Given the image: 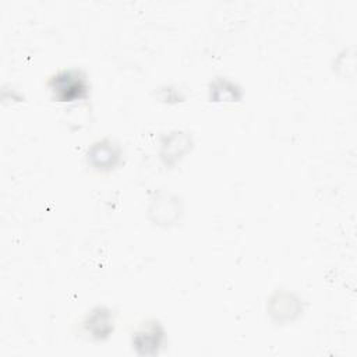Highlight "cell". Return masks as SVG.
Here are the masks:
<instances>
[{
  "instance_id": "4",
  "label": "cell",
  "mask_w": 357,
  "mask_h": 357,
  "mask_svg": "<svg viewBox=\"0 0 357 357\" xmlns=\"http://www.w3.org/2000/svg\"><path fill=\"white\" fill-rule=\"evenodd\" d=\"M84 328L86 333L95 339H103L109 336V333L113 331V318L110 311L103 307L92 310L84 321Z\"/></svg>"
},
{
  "instance_id": "1",
  "label": "cell",
  "mask_w": 357,
  "mask_h": 357,
  "mask_svg": "<svg viewBox=\"0 0 357 357\" xmlns=\"http://www.w3.org/2000/svg\"><path fill=\"white\" fill-rule=\"evenodd\" d=\"M54 99L71 102L85 96L88 85L84 74L78 70H61L47 82Z\"/></svg>"
},
{
  "instance_id": "5",
  "label": "cell",
  "mask_w": 357,
  "mask_h": 357,
  "mask_svg": "<svg viewBox=\"0 0 357 357\" xmlns=\"http://www.w3.org/2000/svg\"><path fill=\"white\" fill-rule=\"evenodd\" d=\"M190 145V138L187 134L176 131L170 134L166 141L162 144V159L166 165L176 162Z\"/></svg>"
},
{
  "instance_id": "3",
  "label": "cell",
  "mask_w": 357,
  "mask_h": 357,
  "mask_svg": "<svg viewBox=\"0 0 357 357\" xmlns=\"http://www.w3.org/2000/svg\"><path fill=\"white\" fill-rule=\"evenodd\" d=\"M163 339V331L158 325V322H148L144 325L132 339L134 346L142 354H152L156 353Z\"/></svg>"
},
{
  "instance_id": "6",
  "label": "cell",
  "mask_w": 357,
  "mask_h": 357,
  "mask_svg": "<svg viewBox=\"0 0 357 357\" xmlns=\"http://www.w3.org/2000/svg\"><path fill=\"white\" fill-rule=\"evenodd\" d=\"M211 95L215 100H238L241 96L240 88L226 78H218L211 86Z\"/></svg>"
},
{
  "instance_id": "2",
  "label": "cell",
  "mask_w": 357,
  "mask_h": 357,
  "mask_svg": "<svg viewBox=\"0 0 357 357\" xmlns=\"http://www.w3.org/2000/svg\"><path fill=\"white\" fill-rule=\"evenodd\" d=\"M120 160V148L109 141L100 139L88 151V162L98 170H110L113 169Z\"/></svg>"
}]
</instances>
